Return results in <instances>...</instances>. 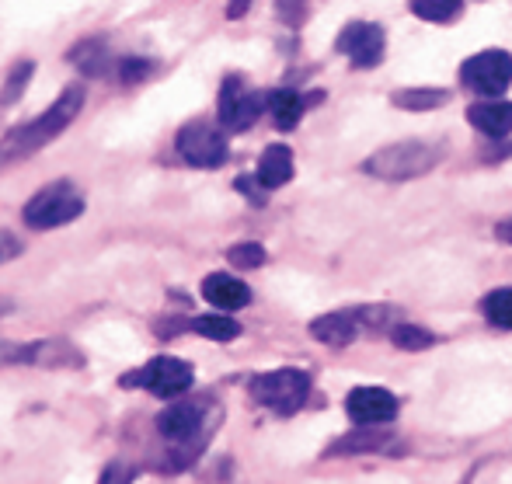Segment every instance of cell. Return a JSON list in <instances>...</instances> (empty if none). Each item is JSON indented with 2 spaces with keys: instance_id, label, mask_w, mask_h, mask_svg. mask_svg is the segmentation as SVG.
Wrapping results in <instances>:
<instances>
[{
  "instance_id": "27",
  "label": "cell",
  "mask_w": 512,
  "mask_h": 484,
  "mask_svg": "<svg viewBox=\"0 0 512 484\" xmlns=\"http://www.w3.org/2000/svg\"><path fill=\"white\" fill-rule=\"evenodd\" d=\"M119 74H122V81H126V84H133V81H140V77L150 74V63L147 60H122Z\"/></svg>"
},
{
  "instance_id": "5",
  "label": "cell",
  "mask_w": 512,
  "mask_h": 484,
  "mask_svg": "<svg viewBox=\"0 0 512 484\" xmlns=\"http://www.w3.org/2000/svg\"><path fill=\"white\" fill-rule=\"evenodd\" d=\"M81 213H84V195L74 189V182H56L46 185L42 192H35L21 216H25V223L32 230H53L77 220Z\"/></svg>"
},
{
  "instance_id": "26",
  "label": "cell",
  "mask_w": 512,
  "mask_h": 484,
  "mask_svg": "<svg viewBox=\"0 0 512 484\" xmlns=\"http://www.w3.org/2000/svg\"><path fill=\"white\" fill-rule=\"evenodd\" d=\"M133 478H136L133 467H126V464H108L105 474H102V481H98V484H133Z\"/></svg>"
},
{
  "instance_id": "28",
  "label": "cell",
  "mask_w": 512,
  "mask_h": 484,
  "mask_svg": "<svg viewBox=\"0 0 512 484\" xmlns=\"http://www.w3.org/2000/svg\"><path fill=\"white\" fill-rule=\"evenodd\" d=\"M18 255H21V241L14 234H7V230H0V265H7Z\"/></svg>"
},
{
  "instance_id": "11",
  "label": "cell",
  "mask_w": 512,
  "mask_h": 484,
  "mask_svg": "<svg viewBox=\"0 0 512 484\" xmlns=\"http://www.w3.org/2000/svg\"><path fill=\"white\" fill-rule=\"evenodd\" d=\"M345 411L363 429H377V425H387L398 415V397L384 387H356L345 397Z\"/></svg>"
},
{
  "instance_id": "25",
  "label": "cell",
  "mask_w": 512,
  "mask_h": 484,
  "mask_svg": "<svg viewBox=\"0 0 512 484\" xmlns=\"http://www.w3.org/2000/svg\"><path fill=\"white\" fill-rule=\"evenodd\" d=\"M227 262L234 265V269H258V265H265V248L255 241L234 244V248L227 251Z\"/></svg>"
},
{
  "instance_id": "7",
  "label": "cell",
  "mask_w": 512,
  "mask_h": 484,
  "mask_svg": "<svg viewBox=\"0 0 512 484\" xmlns=\"http://www.w3.org/2000/svg\"><path fill=\"white\" fill-rule=\"evenodd\" d=\"M460 81L474 91V95H506L512 84V56L506 49H485V53L471 56L460 67Z\"/></svg>"
},
{
  "instance_id": "30",
  "label": "cell",
  "mask_w": 512,
  "mask_h": 484,
  "mask_svg": "<svg viewBox=\"0 0 512 484\" xmlns=\"http://www.w3.org/2000/svg\"><path fill=\"white\" fill-rule=\"evenodd\" d=\"M244 11H248V4H230V7H227V14H230V18H241Z\"/></svg>"
},
{
  "instance_id": "6",
  "label": "cell",
  "mask_w": 512,
  "mask_h": 484,
  "mask_svg": "<svg viewBox=\"0 0 512 484\" xmlns=\"http://www.w3.org/2000/svg\"><path fill=\"white\" fill-rule=\"evenodd\" d=\"M192 380H196L192 377V363H185V359H178V356H157V359H150L143 370L122 377L119 384L143 387L154 397H161V401H171V397H182L185 390L192 387Z\"/></svg>"
},
{
  "instance_id": "31",
  "label": "cell",
  "mask_w": 512,
  "mask_h": 484,
  "mask_svg": "<svg viewBox=\"0 0 512 484\" xmlns=\"http://www.w3.org/2000/svg\"><path fill=\"white\" fill-rule=\"evenodd\" d=\"M11 307H14V303L7 300V296H0V317H4V314H7V310H11Z\"/></svg>"
},
{
  "instance_id": "9",
  "label": "cell",
  "mask_w": 512,
  "mask_h": 484,
  "mask_svg": "<svg viewBox=\"0 0 512 484\" xmlns=\"http://www.w3.org/2000/svg\"><path fill=\"white\" fill-rule=\"evenodd\" d=\"M269 108V95H258V91L244 88L241 77H227L220 91V122L234 133L255 126L258 115Z\"/></svg>"
},
{
  "instance_id": "22",
  "label": "cell",
  "mask_w": 512,
  "mask_h": 484,
  "mask_svg": "<svg viewBox=\"0 0 512 484\" xmlns=\"http://www.w3.org/2000/svg\"><path fill=\"white\" fill-rule=\"evenodd\" d=\"M391 338H394V345H398V349H405V352H422V349H429V345L436 342V338H432V331L418 328V324H394Z\"/></svg>"
},
{
  "instance_id": "8",
  "label": "cell",
  "mask_w": 512,
  "mask_h": 484,
  "mask_svg": "<svg viewBox=\"0 0 512 484\" xmlns=\"http://www.w3.org/2000/svg\"><path fill=\"white\" fill-rule=\"evenodd\" d=\"M175 147L182 154V161H189L192 168H220L227 161V136L209 122H189L178 129Z\"/></svg>"
},
{
  "instance_id": "13",
  "label": "cell",
  "mask_w": 512,
  "mask_h": 484,
  "mask_svg": "<svg viewBox=\"0 0 512 484\" xmlns=\"http://www.w3.org/2000/svg\"><path fill=\"white\" fill-rule=\"evenodd\" d=\"M398 439L387 429H352L349 436H338L324 450V457H359V453H387L394 450Z\"/></svg>"
},
{
  "instance_id": "20",
  "label": "cell",
  "mask_w": 512,
  "mask_h": 484,
  "mask_svg": "<svg viewBox=\"0 0 512 484\" xmlns=\"http://www.w3.org/2000/svg\"><path fill=\"white\" fill-rule=\"evenodd\" d=\"M192 331H199L203 338H213V342H234L241 335V324L227 314H203L192 321Z\"/></svg>"
},
{
  "instance_id": "29",
  "label": "cell",
  "mask_w": 512,
  "mask_h": 484,
  "mask_svg": "<svg viewBox=\"0 0 512 484\" xmlns=\"http://www.w3.org/2000/svg\"><path fill=\"white\" fill-rule=\"evenodd\" d=\"M495 237H499V241H506V244H512V220H502L499 227H495Z\"/></svg>"
},
{
  "instance_id": "23",
  "label": "cell",
  "mask_w": 512,
  "mask_h": 484,
  "mask_svg": "<svg viewBox=\"0 0 512 484\" xmlns=\"http://www.w3.org/2000/svg\"><path fill=\"white\" fill-rule=\"evenodd\" d=\"M485 317L495 328H512V290H492L485 296Z\"/></svg>"
},
{
  "instance_id": "3",
  "label": "cell",
  "mask_w": 512,
  "mask_h": 484,
  "mask_svg": "<svg viewBox=\"0 0 512 484\" xmlns=\"http://www.w3.org/2000/svg\"><path fill=\"white\" fill-rule=\"evenodd\" d=\"M439 164V150L432 143L422 140H405L391 143V147H380L377 154H370L363 161V171L380 182H411V178L429 175Z\"/></svg>"
},
{
  "instance_id": "16",
  "label": "cell",
  "mask_w": 512,
  "mask_h": 484,
  "mask_svg": "<svg viewBox=\"0 0 512 484\" xmlns=\"http://www.w3.org/2000/svg\"><path fill=\"white\" fill-rule=\"evenodd\" d=\"M290 178H293L290 147L272 143V147L262 154V161H258V185H262V189H279V185H286Z\"/></svg>"
},
{
  "instance_id": "15",
  "label": "cell",
  "mask_w": 512,
  "mask_h": 484,
  "mask_svg": "<svg viewBox=\"0 0 512 484\" xmlns=\"http://www.w3.org/2000/svg\"><path fill=\"white\" fill-rule=\"evenodd\" d=\"M203 296L216 310H241L251 303V290L230 272H213L203 279Z\"/></svg>"
},
{
  "instance_id": "12",
  "label": "cell",
  "mask_w": 512,
  "mask_h": 484,
  "mask_svg": "<svg viewBox=\"0 0 512 484\" xmlns=\"http://www.w3.org/2000/svg\"><path fill=\"white\" fill-rule=\"evenodd\" d=\"M310 335L321 345H328V349H345V345H352L359 335L356 310H331V314L314 317V321H310Z\"/></svg>"
},
{
  "instance_id": "1",
  "label": "cell",
  "mask_w": 512,
  "mask_h": 484,
  "mask_svg": "<svg viewBox=\"0 0 512 484\" xmlns=\"http://www.w3.org/2000/svg\"><path fill=\"white\" fill-rule=\"evenodd\" d=\"M81 108H84V88L81 84H70L42 115H35L25 126L7 129V133L0 136V168H11V164L25 161V157L39 154L49 140H56V136L81 115Z\"/></svg>"
},
{
  "instance_id": "24",
  "label": "cell",
  "mask_w": 512,
  "mask_h": 484,
  "mask_svg": "<svg viewBox=\"0 0 512 484\" xmlns=\"http://www.w3.org/2000/svg\"><path fill=\"white\" fill-rule=\"evenodd\" d=\"M32 74H35V63H18V67L11 70V77H7V84H4V91H0V105H14V101L21 98V91L28 88V81H32Z\"/></svg>"
},
{
  "instance_id": "10",
  "label": "cell",
  "mask_w": 512,
  "mask_h": 484,
  "mask_svg": "<svg viewBox=\"0 0 512 484\" xmlns=\"http://www.w3.org/2000/svg\"><path fill=\"white\" fill-rule=\"evenodd\" d=\"M338 53L349 56L352 67L373 70L384 60V28L370 25V21H352L338 35Z\"/></svg>"
},
{
  "instance_id": "21",
  "label": "cell",
  "mask_w": 512,
  "mask_h": 484,
  "mask_svg": "<svg viewBox=\"0 0 512 484\" xmlns=\"http://www.w3.org/2000/svg\"><path fill=\"white\" fill-rule=\"evenodd\" d=\"M411 11L425 21H453V18H460L464 4H460V0H415Z\"/></svg>"
},
{
  "instance_id": "18",
  "label": "cell",
  "mask_w": 512,
  "mask_h": 484,
  "mask_svg": "<svg viewBox=\"0 0 512 484\" xmlns=\"http://www.w3.org/2000/svg\"><path fill=\"white\" fill-rule=\"evenodd\" d=\"M394 105L408 108V112H432V108H443L450 101V91L443 88H405L394 91Z\"/></svg>"
},
{
  "instance_id": "14",
  "label": "cell",
  "mask_w": 512,
  "mask_h": 484,
  "mask_svg": "<svg viewBox=\"0 0 512 484\" xmlns=\"http://www.w3.org/2000/svg\"><path fill=\"white\" fill-rule=\"evenodd\" d=\"M467 122L474 129H481L485 136H509L512 133V101L502 98H485V101H474L467 108Z\"/></svg>"
},
{
  "instance_id": "4",
  "label": "cell",
  "mask_w": 512,
  "mask_h": 484,
  "mask_svg": "<svg viewBox=\"0 0 512 484\" xmlns=\"http://www.w3.org/2000/svg\"><path fill=\"white\" fill-rule=\"evenodd\" d=\"M251 397H255L262 408L276 411V415H293V411L304 408L307 394H310V377L304 370H272V373H258L248 384Z\"/></svg>"
},
{
  "instance_id": "19",
  "label": "cell",
  "mask_w": 512,
  "mask_h": 484,
  "mask_svg": "<svg viewBox=\"0 0 512 484\" xmlns=\"http://www.w3.org/2000/svg\"><path fill=\"white\" fill-rule=\"evenodd\" d=\"M70 60H74L77 67H81L84 74H91V77H102L105 70H112V56H108V49L98 39H88L84 46L70 49Z\"/></svg>"
},
{
  "instance_id": "2",
  "label": "cell",
  "mask_w": 512,
  "mask_h": 484,
  "mask_svg": "<svg viewBox=\"0 0 512 484\" xmlns=\"http://www.w3.org/2000/svg\"><path fill=\"white\" fill-rule=\"evenodd\" d=\"M216 415L206 401H178L157 415V432L168 443L171 467H185L206 450L209 436H213Z\"/></svg>"
},
{
  "instance_id": "17",
  "label": "cell",
  "mask_w": 512,
  "mask_h": 484,
  "mask_svg": "<svg viewBox=\"0 0 512 484\" xmlns=\"http://www.w3.org/2000/svg\"><path fill=\"white\" fill-rule=\"evenodd\" d=\"M269 112L279 129H293L300 122V115H304V98L290 88L269 91Z\"/></svg>"
}]
</instances>
